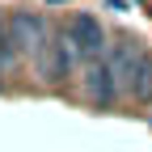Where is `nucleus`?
Instances as JSON below:
<instances>
[{"label": "nucleus", "mask_w": 152, "mask_h": 152, "mask_svg": "<svg viewBox=\"0 0 152 152\" xmlns=\"http://www.w3.org/2000/svg\"><path fill=\"white\" fill-rule=\"evenodd\" d=\"M85 97L93 102V106H114V97H118V72H114V64H110V55L102 59H89L85 64Z\"/></svg>", "instance_id": "obj_1"}, {"label": "nucleus", "mask_w": 152, "mask_h": 152, "mask_svg": "<svg viewBox=\"0 0 152 152\" xmlns=\"http://www.w3.org/2000/svg\"><path fill=\"white\" fill-rule=\"evenodd\" d=\"M9 34H13V42L21 47L26 55H34V59H42V51H47V26H42V17L38 13H13L9 17Z\"/></svg>", "instance_id": "obj_2"}, {"label": "nucleus", "mask_w": 152, "mask_h": 152, "mask_svg": "<svg viewBox=\"0 0 152 152\" xmlns=\"http://www.w3.org/2000/svg\"><path fill=\"white\" fill-rule=\"evenodd\" d=\"M72 64H76V47L68 42V34L47 38V51H42V59H38V72H42V80H47V85H59L64 76L72 72Z\"/></svg>", "instance_id": "obj_3"}, {"label": "nucleus", "mask_w": 152, "mask_h": 152, "mask_svg": "<svg viewBox=\"0 0 152 152\" xmlns=\"http://www.w3.org/2000/svg\"><path fill=\"white\" fill-rule=\"evenodd\" d=\"M68 42L76 47V51H80L85 55V59H97V55H102V42H106V34H102V21H97V17H89V13H76L72 17V21H68Z\"/></svg>", "instance_id": "obj_4"}, {"label": "nucleus", "mask_w": 152, "mask_h": 152, "mask_svg": "<svg viewBox=\"0 0 152 152\" xmlns=\"http://www.w3.org/2000/svg\"><path fill=\"white\" fill-rule=\"evenodd\" d=\"M144 59H148V55L140 51V42H131V38L114 42L110 64H114V72H118V85H123V89H131V80H135V72L144 68Z\"/></svg>", "instance_id": "obj_5"}, {"label": "nucleus", "mask_w": 152, "mask_h": 152, "mask_svg": "<svg viewBox=\"0 0 152 152\" xmlns=\"http://www.w3.org/2000/svg\"><path fill=\"white\" fill-rule=\"evenodd\" d=\"M4 68H9V59H4V55H0V76H4Z\"/></svg>", "instance_id": "obj_6"}, {"label": "nucleus", "mask_w": 152, "mask_h": 152, "mask_svg": "<svg viewBox=\"0 0 152 152\" xmlns=\"http://www.w3.org/2000/svg\"><path fill=\"white\" fill-rule=\"evenodd\" d=\"M51 4H64V0H51Z\"/></svg>", "instance_id": "obj_7"}, {"label": "nucleus", "mask_w": 152, "mask_h": 152, "mask_svg": "<svg viewBox=\"0 0 152 152\" xmlns=\"http://www.w3.org/2000/svg\"><path fill=\"white\" fill-rule=\"evenodd\" d=\"M148 106H152V102H148Z\"/></svg>", "instance_id": "obj_8"}]
</instances>
